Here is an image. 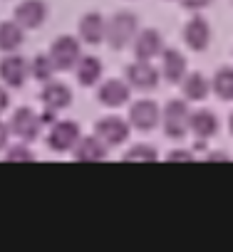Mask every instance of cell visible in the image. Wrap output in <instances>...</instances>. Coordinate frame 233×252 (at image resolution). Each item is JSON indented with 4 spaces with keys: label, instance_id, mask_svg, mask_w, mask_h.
Segmentation results:
<instances>
[{
    "label": "cell",
    "instance_id": "5b68a950",
    "mask_svg": "<svg viewBox=\"0 0 233 252\" xmlns=\"http://www.w3.org/2000/svg\"><path fill=\"white\" fill-rule=\"evenodd\" d=\"M129 121L122 116H104L94 124V136L102 139L107 146H122L129 139Z\"/></svg>",
    "mask_w": 233,
    "mask_h": 252
},
{
    "label": "cell",
    "instance_id": "30bf717a",
    "mask_svg": "<svg viewBox=\"0 0 233 252\" xmlns=\"http://www.w3.org/2000/svg\"><path fill=\"white\" fill-rule=\"evenodd\" d=\"M159 116H161V109L154 99H137L129 106V126H134L139 131H152L159 124Z\"/></svg>",
    "mask_w": 233,
    "mask_h": 252
},
{
    "label": "cell",
    "instance_id": "9a60e30c",
    "mask_svg": "<svg viewBox=\"0 0 233 252\" xmlns=\"http://www.w3.org/2000/svg\"><path fill=\"white\" fill-rule=\"evenodd\" d=\"M159 57H161V69H159V74H161L169 84H179L181 77L186 74V57H184L179 50H174V47L161 50Z\"/></svg>",
    "mask_w": 233,
    "mask_h": 252
},
{
    "label": "cell",
    "instance_id": "ba28073f",
    "mask_svg": "<svg viewBox=\"0 0 233 252\" xmlns=\"http://www.w3.org/2000/svg\"><path fill=\"white\" fill-rule=\"evenodd\" d=\"M124 77H127V84H129V87L142 89V92L154 89V87L159 84V79H161V74H159V69L152 64V60H134L132 64H127Z\"/></svg>",
    "mask_w": 233,
    "mask_h": 252
},
{
    "label": "cell",
    "instance_id": "f546056e",
    "mask_svg": "<svg viewBox=\"0 0 233 252\" xmlns=\"http://www.w3.org/2000/svg\"><path fill=\"white\" fill-rule=\"evenodd\" d=\"M52 121H57V114H55V109L45 106V111H42V116H40V124H52Z\"/></svg>",
    "mask_w": 233,
    "mask_h": 252
},
{
    "label": "cell",
    "instance_id": "7402d4cb",
    "mask_svg": "<svg viewBox=\"0 0 233 252\" xmlns=\"http://www.w3.org/2000/svg\"><path fill=\"white\" fill-rule=\"evenodd\" d=\"M211 89L216 92L218 99L231 101V99H233V67H221V69L213 74Z\"/></svg>",
    "mask_w": 233,
    "mask_h": 252
},
{
    "label": "cell",
    "instance_id": "ac0fdd59",
    "mask_svg": "<svg viewBox=\"0 0 233 252\" xmlns=\"http://www.w3.org/2000/svg\"><path fill=\"white\" fill-rule=\"evenodd\" d=\"M72 69H75L77 82H79L82 87H94V84H99V82H102V74H104L102 60H97V57H92V55H82Z\"/></svg>",
    "mask_w": 233,
    "mask_h": 252
},
{
    "label": "cell",
    "instance_id": "d4e9b609",
    "mask_svg": "<svg viewBox=\"0 0 233 252\" xmlns=\"http://www.w3.org/2000/svg\"><path fill=\"white\" fill-rule=\"evenodd\" d=\"M3 161L5 163H30V161H35V156L28 149V144H20V146H8Z\"/></svg>",
    "mask_w": 233,
    "mask_h": 252
},
{
    "label": "cell",
    "instance_id": "3957f363",
    "mask_svg": "<svg viewBox=\"0 0 233 252\" xmlns=\"http://www.w3.org/2000/svg\"><path fill=\"white\" fill-rule=\"evenodd\" d=\"M47 57L52 60L55 69L67 72V69H72V67L77 64V60L82 57V45H79V40L72 37V35H60V37L50 45Z\"/></svg>",
    "mask_w": 233,
    "mask_h": 252
},
{
    "label": "cell",
    "instance_id": "52a82bcc",
    "mask_svg": "<svg viewBox=\"0 0 233 252\" xmlns=\"http://www.w3.org/2000/svg\"><path fill=\"white\" fill-rule=\"evenodd\" d=\"M30 74V64L25 57L15 55V52H5V57L0 60V79L8 89H20L28 82Z\"/></svg>",
    "mask_w": 233,
    "mask_h": 252
},
{
    "label": "cell",
    "instance_id": "2e32d148",
    "mask_svg": "<svg viewBox=\"0 0 233 252\" xmlns=\"http://www.w3.org/2000/svg\"><path fill=\"white\" fill-rule=\"evenodd\" d=\"M42 84H45V87H42V92H40V101H42L45 106L60 111V109H67V106L72 104V89H70L67 84L55 82V79H47V82H42Z\"/></svg>",
    "mask_w": 233,
    "mask_h": 252
},
{
    "label": "cell",
    "instance_id": "d6986e66",
    "mask_svg": "<svg viewBox=\"0 0 233 252\" xmlns=\"http://www.w3.org/2000/svg\"><path fill=\"white\" fill-rule=\"evenodd\" d=\"M181 94L186 101H201L208 96L211 92V82L201 74V72H191V74H184L181 77Z\"/></svg>",
    "mask_w": 233,
    "mask_h": 252
},
{
    "label": "cell",
    "instance_id": "83f0119b",
    "mask_svg": "<svg viewBox=\"0 0 233 252\" xmlns=\"http://www.w3.org/2000/svg\"><path fill=\"white\" fill-rule=\"evenodd\" d=\"M8 139H10V129H8L5 121H0V151L8 146Z\"/></svg>",
    "mask_w": 233,
    "mask_h": 252
},
{
    "label": "cell",
    "instance_id": "5bb4252c",
    "mask_svg": "<svg viewBox=\"0 0 233 252\" xmlns=\"http://www.w3.org/2000/svg\"><path fill=\"white\" fill-rule=\"evenodd\" d=\"M134 57L137 60H154L159 57V52L164 50V40H161V32L154 30V28H147V30H137L134 35Z\"/></svg>",
    "mask_w": 233,
    "mask_h": 252
},
{
    "label": "cell",
    "instance_id": "f1b7e54d",
    "mask_svg": "<svg viewBox=\"0 0 233 252\" xmlns=\"http://www.w3.org/2000/svg\"><path fill=\"white\" fill-rule=\"evenodd\" d=\"M8 106H10V94H8L5 87H0V114H3Z\"/></svg>",
    "mask_w": 233,
    "mask_h": 252
},
{
    "label": "cell",
    "instance_id": "44dd1931",
    "mask_svg": "<svg viewBox=\"0 0 233 252\" xmlns=\"http://www.w3.org/2000/svg\"><path fill=\"white\" fill-rule=\"evenodd\" d=\"M25 42V30L15 20L0 23V52H18Z\"/></svg>",
    "mask_w": 233,
    "mask_h": 252
},
{
    "label": "cell",
    "instance_id": "7c38bea8",
    "mask_svg": "<svg viewBox=\"0 0 233 252\" xmlns=\"http://www.w3.org/2000/svg\"><path fill=\"white\" fill-rule=\"evenodd\" d=\"M186 47H191L194 52H203L208 45H211V25L203 15H194L186 25H184V32H181Z\"/></svg>",
    "mask_w": 233,
    "mask_h": 252
},
{
    "label": "cell",
    "instance_id": "cb8c5ba5",
    "mask_svg": "<svg viewBox=\"0 0 233 252\" xmlns=\"http://www.w3.org/2000/svg\"><path fill=\"white\" fill-rule=\"evenodd\" d=\"M28 64H30V74H33L38 82H47V79H52V74L57 72L55 64H52V60H50L47 55H35Z\"/></svg>",
    "mask_w": 233,
    "mask_h": 252
},
{
    "label": "cell",
    "instance_id": "8992f818",
    "mask_svg": "<svg viewBox=\"0 0 233 252\" xmlns=\"http://www.w3.org/2000/svg\"><path fill=\"white\" fill-rule=\"evenodd\" d=\"M79 124L72 119H60L50 124V134H47V146L52 151H72V146L79 139Z\"/></svg>",
    "mask_w": 233,
    "mask_h": 252
},
{
    "label": "cell",
    "instance_id": "484cf974",
    "mask_svg": "<svg viewBox=\"0 0 233 252\" xmlns=\"http://www.w3.org/2000/svg\"><path fill=\"white\" fill-rule=\"evenodd\" d=\"M213 3V0H181V5L186 8V10H203V8H208Z\"/></svg>",
    "mask_w": 233,
    "mask_h": 252
},
{
    "label": "cell",
    "instance_id": "9c48e42d",
    "mask_svg": "<svg viewBox=\"0 0 233 252\" xmlns=\"http://www.w3.org/2000/svg\"><path fill=\"white\" fill-rule=\"evenodd\" d=\"M50 15V8L45 0H23V3L15 8V23L23 28V30H38L40 25H45Z\"/></svg>",
    "mask_w": 233,
    "mask_h": 252
},
{
    "label": "cell",
    "instance_id": "4316f807",
    "mask_svg": "<svg viewBox=\"0 0 233 252\" xmlns=\"http://www.w3.org/2000/svg\"><path fill=\"white\" fill-rule=\"evenodd\" d=\"M166 161H194V156H191V151H171L169 156H166Z\"/></svg>",
    "mask_w": 233,
    "mask_h": 252
},
{
    "label": "cell",
    "instance_id": "6da1fadb",
    "mask_svg": "<svg viewBox=\"0 0 233 252\" xmlns=\"http://www.w3.org/2000/svg\"><path fill=\"white\" fill-rule=\"evenodd\" d=\"M137 30H139V20L134 13L127 10H119L109 20H104V40L112 50H124L127 45H132Z\"/></svg>",
    "mask_w": 233,
    "mask_h": 252
},
{
    "label": "cell",
    "instance_id": "7a4b0ae2",
    "mask_svg": "<svg viewBox=\"0 0 233 252\" xmlns=\"http://www.w3.org/2000/svg\"><path fill=\"white\" fill-rule=\"evenodd\" d=\"M159 119L164 121V134L169 139H184L186 131H189V104H186V99L166 101Z\"/></svg>",
    "mask_w": 233,
    "mask_h": 252
},
{
    "label": "cell",
    "instance_id": "4fadbf2b",
    "mask_svg": "<svg viewBox=\"0 0 233 252\" xmlns=\"http://www.w3.org/2000/svg\"><path fill=\"white\" fill-rule=\"evenodd\" d=\"M107 144L97 136H79L77 144L72 146V156L79 163H99L107 158Z\"/></svg>",
    "mask_w": 233,
    "mask_h": 252
},
{
    "label": "cell",
    "instance_id": "603a6c76",
    "mask_svg": "<svg viewBox=\"0 0 233 252\" xmlns=\"http://www.w3.org/2000/svg\"><path fill=\"white\" fill-rule=\"evenodd\" d=\"M122 161H124V163H154V161H159V154H156L154 146L137 144V146H132V149L122 156Z\"/></svg>",
    "mask_w": 233,
    "mask_h": 252
},
{
    "label": "cell",
    "instance_id": "277c9868",
    "mask_svg": "<svg viewBox=\"0 0 233 252\" xmlns=\"http://www.w3.org/2000/svg\"><path fill=\"white\" fill-rule=\"evenodd\" d=\"M40 126H42V124H40V116H38L33 109L20 106V109L13 114L8 129H10V136H18L23 144H33V141L38 139V134H40Z\"/></svg>",
    "mask_w": 233,
    "mask_h": 252
},
{
    "label": "cell",
    "instance_id": "ffe728a7",
    "mask_svg": "<svg viewBox=\"0 0 233 252\" xmlns=\"http://www.w3.org/2000/svg\"><path fill=\"white\" fill-rule=\"evenodd\" d=\"M79 37L87 45L104 42V15L102 13H87L79 20Z\"/></svg>",
    "mask_w": 233,
    "mask_h": 252
},
{
    "label": "cell",
    "instance_id": "e0dca14e",
    "mask_svg": "<svg viewBox=\"0 0 233 252\" xmlns=\"http://www.w3.org/2000/svg\"><path fill=\"white\" fill-rule=\"evenodd\" d=\"M189 131L194 136H198L201 141L216 136L218 131V116L208 109H198V111H189Z\"/></svg>",
    "mask_w": 233,
    "mask_h": 252
},
{
    "label": "cell",
    "instance_id": "8fae6325",
    "mask_svg": "<svg viewBox=\"0 0 233 252\" xmlns=\"http://www.w3.org/2000/svg\"><path fill=\"white\" fill-rule=\"evenodd\" d=\"M129 96H132V87L127 84V79H116V77L102 82L97 89V101L102 106H109V109L124 106L129 101Z\"/></svg>",
    "mask_w": 233,
    "mask_h": 252
}]
</instances>
